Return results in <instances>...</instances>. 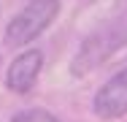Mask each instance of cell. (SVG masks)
<instances>
[{
    "instance_id": "3",
    "label": "cell",
    "mask_w": 127,
    "mask_h": 122,
    "mask_svg": "<svg viewBox=\"0 0 127 122\" xmlns=\"http://www.w3.org/2000/svg\"><path fill=\"white\" fill-rule=\"evenodd\" d=\"M92 111L100 120H119L127 114V68L114 73L100 90L95 92Z\"/></svg>"
},
{
    "instance_id": "5",
    "label": "cell",
    "mask_w": 127,
    "mask_h": 122,
    "mask_svg": "<svg viewBox=\"0 0 127 122\" xmlns=\"http://www.w3.org/2000/svg\"><path fill=\"white\" fill-rule=\"evenodd\" d=\"M11 122H60V120H57L54 114H49L46 109H25V111H19Z\"/></svg>"
},
{
    "instance_id": "4",
    "label": "cell",
    "mask_w": 127,
    "mask_h": 122,
    "mask_svg": "<svg viewBox=\"0 0 127 122\" xmlns=\"http://www.w3.org/2000/svg\"><path fill=\"white\" fill-rule=\"evenodd\" d=\"M41 65H43V54L38 49L22 52L19 57H14V62L5 71V87L11 92H16V95H27L35 87V81H38Z\"/></svg>"
},
{
    "instance_id": "1",
    "label": "cell",
    "mask_w": 127,
    "mask_h": 122,
    "mask_svg": "<svg viewBox=\"0 0 127 122\" xmlns=\"http://www.w3.org/2000/svg\"><path fill=\"white\" fill-rule=\"evenodd\" d=\"M125 44H127V11L114 16V19H108V22H103L97 30H92L81 41L78 52L70 60V73L76 79L92 73L105 60H111V54L119 46H125Z\"/></svg>"
},
{
    "instance_id": "2",
    "label": "cell",
    "mask_w": 127,
    "mask_h": 122,
    "mask_svg": "<svg viewBox=\"0 0 127 122\" xmlns=\"http://www.w3.org/2000/svg\"><path fill=\"white\" fill-rule=\"evenodd\" d=\"M60 14V0H30L25 8L8 22L5 27V46L8 49H19L27 46L30 41H35L46 27H49Z\"/></svg>"
}]
</instances>
